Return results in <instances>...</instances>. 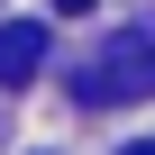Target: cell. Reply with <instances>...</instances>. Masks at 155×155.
<instances>
[{
	"label": "cell",
	"mask_w": 155,
	"mask_h": 155,
	"mask_svg": "<svg viewBox=\"0 0 155 155\" xmlns=\"http://www.w3.org/2000/svg\"><path fill=\"white\" fill-rule=\"evenodd\" d=\"M73 91H82L91 110H119V101H146L155 91V37H110L91 64H82V82H73Z\"/></svg>",
	"instance_id": "6da1fadb"
},
{
	"label": "cell",
	"mask_w": 155,
	"mask_h": 155,
	"mask_svg": "<svg viewBox=\"0 0 155 155\" xmlns=\"http://www.w3.org/2000/svg\"><path fill=\"white\" fill-rule=\"evenodd\" d=\"M37 64H46V28L37 18H9L0 28V82H37Z\"/></svg>",
	"instance_id": "7a4b0ae2"
},
{
	"label": "cell",
	"mask_w": 155,
	"mask_h": 155,
	"mask_svg": "<svg viewBox=\"0 0 155 155\" xmlns=\"http://www.w3.org/2000/svg\"><path fill=\"white\" fill-rule=\"evenodd\" d=\"M55 9H91V0H55Z\"/></svg>",
	"instance_id": "3957f363"
},
{
	"label": "cell",
	"mask_w": 155,
	"mask_h": 155,
	"mask_svg": "<svg viewBox=\"0 0 155 155\" xmlns=\"http://www.w3.org/2000/svg\"><path fill=\"white\" fill-rule=\"evenodd\" d=\"M119 155H155V146H119Z\"/></svg>",
	"instance_id": "277c9868"
}]
</instances>
